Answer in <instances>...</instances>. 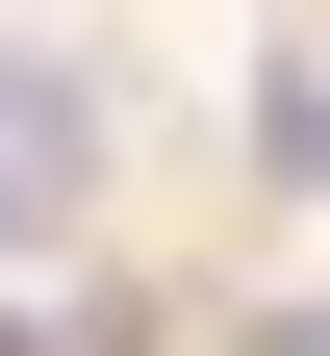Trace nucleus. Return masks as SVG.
<instances>
[{
	"label": "nucleus",
	"instance_id": "4",
	"mask_svg": "<svg viewBox=\"0 0 330 356\" xmlns=\"http://www.w3.org/2000/svg\"><path fill=\"white\" fill-rule=\"evenodd\" d=\"M0 356H51V331H26V305H0Z\"/></svg>",
	"mask_w": 330,
	"mask_h": 356
},
{
	"label": "nucleus",
	"instance_id": "2",
	"mask_svg": "<svg viewBox=\"0 0 330 356\" xmlns=\"http://www.w3.org/2000/svg\"><path fill=\"white\" fill-rule=\"evenodd\" d=\"M254 178H305V204H330V26H279V51H254Z\"/></svg>",
	"mask_w": 330,
	"mask_h": 356
},
{
	"label": "nucleus",
	"instance_id": "3",
	"mask_svg": "<svg viewBox=\"0 0 330 356\" xmlns=\"http://www.w3.org/2000/svg\"><path fill=\"white\" fill-rule=\"evenodd\" d=\"M204 356H330V305H229V331H204Z\"/></svg>",
	"mask_w": 330,
	"mask_h": 356
},
{
	"label": "nucleus",
	"instance_id": "1",
	"mask_svg": "<svg viewBox=\"0 0 330 356\" xmlns=\"http://www.w3.org/2000/svg\"><path fill=\"white\" fill-rule=\"evenodd\" d=\"M76 178H102V51H51V26H0V229H51Z\"/></svg>",
	"mask_w": 330,
	"mask_h": 356
}]
</instances>
